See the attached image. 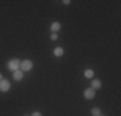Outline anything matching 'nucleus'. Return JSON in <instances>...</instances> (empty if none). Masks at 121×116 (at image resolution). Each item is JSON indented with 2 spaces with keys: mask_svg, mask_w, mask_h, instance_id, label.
<instances>
[{
  "mask_svg": "<svg viewBox=\"0 0 121 116\" xmlns=\"http://www.w3.org/2000/svg\"><path fill=\"white\" fill-rule=\"evenodd\" d=\"M19 66H21V59H18V58H13V59L8 61V70L9 71H17V70H19Z\"/></svg>",
  "mask_w": 121,
  "mask_h": 116,
  "instance_id": "obj_1",
  "label": "nucleus"
},
{
  "mask_svg": "<svg viewBox=\"0 0 121 116\" xmlns=\"http://www.w3.org/2000/svg\"><path fill=\"white\" fill-rule=\"evenodd\" d=\"M34 68V62L31 59H23L21 61V66H19V70L23 72H28Z\"/></svg>",
  "mask_w": 121,
  "mask_h": 116,
  "instance_id": "obj_2",
  "label": "nucleus"
},
{
  "mask_svg": "<svg viewBox=\"0 0 121 116\" xmlns=\"http://www.w3.org/2000/svg\"><path fill=\"white\" fill-rule=\"evenodd\" d=\"M10 86H12V84H10V81L8 79H1L0 80V92L8 93L10 90Z\"/></svg>",
  "mask_w": 121,
  "mask_h": 116,
  "instance_id": "obj_3",
  "label": "nucleus"
},
{
  "mask_svg": "<svg viewBox=\"0 0 121 116\" xmlns=\"http://www.w3.org/2000/svg\"><path fill=\"white\" fill-rule=\"evenodd\" d=\"M84 98L85 99H88V101H90V99H94L95 98V90H94L93 88H86L85 90H84Z\"/></svg>",
  "mask_w": 121,
  "mask_h": 116,
  "instance_id": "obj_4",
  "label": "nucleus"
},
{
  "mask_svg": "<svg viewBox=\"0 0 121 116\" xmlns=\"http://www.w3.org/2000/svg\"><path fill=\"white\" fill-rule=\"evenodd\" d=\"M62 28V25H60V22L58 21H56V22H52V25H50V31H52V34H57L58 31Z\"/></svg>",
  "mask_w": 121,
  "mask_h": 116,
  "instance_id": "obj_5",
  "label": "nucleus"
},
{
  "mask_svg": "<svg viewBox=\"0 0 121 116\" xmlns=\"http://www.w3.org/2000/svg\"><path fill=\"white\" fill-rule=\"evenodd\" d=\"M25 77V72L21 71V70H17V71L13 72V80L14 81H21Z\"/></svg>",
  "mask_w": 121,
  "mask_h": 116,
  "instance_id": "obj_6",
  "label": "nucleus"
},
{
  "mask_svg": "<svg viewBox=\"0 0 121 116\" xmlns=\"http://www.w3.org/2000/svg\"><path fill=\"white\" fill-rule=\"evenodd\" d=\"M90 88H93L94 90H98V89L102 88V81L99 79H91V84H90Z\"/></svg>",
  "mask_w": 121,
  "mask_h": 116,
  "instance_id": "obj_7",
  "label": "nucleus"
},
{
  "mask_svg": "<svg viewBox=\"0 0 121 116\" xmlns=\"http://www.w3.org/2000/svg\"><path fill=\"white\" fill-rule=\"evenodd\" d=\"M53 54L59 58V57H62L63 54H65V49H63L62 46H56V48L53 49Z\"/></svg>",
  "mask_w": 121,
  "mask_h": 116,
  "instance_id": "obj_8",
  "label": "nucleus"
},
{
  "mask_svg": "<svg viewBox=\"0 0 121 116\" xmlns=\"http://www.w3.org/2000/svg\"><path fill=\"white\" fill-rule=\"evenodd\" d=\"M84 76L86 77V79H93L94 77V71L91 68H86L84 71Z\"/></svg>",
  "mask_w": 121,
  "mask_h": 116,
  "instance_id": "obj_9",
  "label": "nucleus"
},
{
  "mask_svg": "<svg viewBox=\"0 0 121 116\" xmlns=\"http://www.w3.org/2000/svg\"><path fill=\"white\" fill-rule=\"evenodd\" d=\"M90 114H91V116H100L102 115V110L99 107H93L90 110Z\"/></svg>",
  "mask_w": 121,
  "mask_h": 116,
  "instance_id": "obj_10",
  "label": "nucleus"
},
{
  "mask_svg": "<svg viewBox=\"0 0 121 116\" xmlns=\"http://www.w3.org/2000/svg\"><path fill=\"white\" fill-rule=\"evenodd\" d=\"M50 40H52V41L58 40V34H50Z\"/></svg>",
  "mask_w": 121,
  "mask_h": 116,
  "instance_id": "obj_11",
  "label": "nucleus"
},
{
  "mask_svg": "<svg viewBox=\"0 0 121 116\" xmlns=\"http://www.w3.org/2000/svg\"><path fill=\"white\" fill-rule=\"evenodd\" d=\"M31 116H43V115H41V112L35 111V112H32V114H31Z\"/></svg>",
  "mask_w": 121,
  "mask_h": 116,
  "instance_id": "obj_12",
  "label": "nucleus"
},
{
  "mask_svg": "<svg viewBox=\"0 0 121 116\" xmlns=\"http://www.w3.org/2000/svg\"><path fill=\"white\" fill-rule=\"evenodd\" d=\"M70 3H71L70 0H63V1H62V4H63V5H68Z\"/></svg>",
  "mask_w": 121,
  "mask_h": 116,
  "instance_id": "obj_13",
  "label": "nucleus"
},
{
  "mask_svg": "<svg viewBox=\"0 0 121 116\" xmlns=\"http://www.w3.org/2000/svg\"><path fill=\"white\" fill-rule=\"evenodd\" d=\"M3 79V75H1V72H0V80H1Z\"/></svg>",
  "mask_w": 121,
  "mask_h": 116,
  "instance_id": "obj_14",
  "label": "nucleus"
},
{
  "mask_svg": "<svg viewBox=\"0 0 121 116\" xmlns=\"http://www.w3.org/2000/svg\"><path fill=\"white\" fill-rule=\"evenodd\" d=\"M23 116H27V115H23Z\"/></svg>",
  "mask_w": 121,
  "mask_h": 116,
  "instance_id": "obj_15",
  "label": "nucleus"
},
{
  "mask_svg": "<svg viewBox=\"0 0 121 116\" xmlns=\"http://www.w3.org/2000/svg\"><path fill=\"white\" fill-rule=\"evenodd\" d=\"M100 116H103V115H100Z\"/></svg>",
  "mask_w": 121,
  "mask_h": 116,
  "instance_id": "obj_16",
  "label": "nucleus"
}]
</instances>
